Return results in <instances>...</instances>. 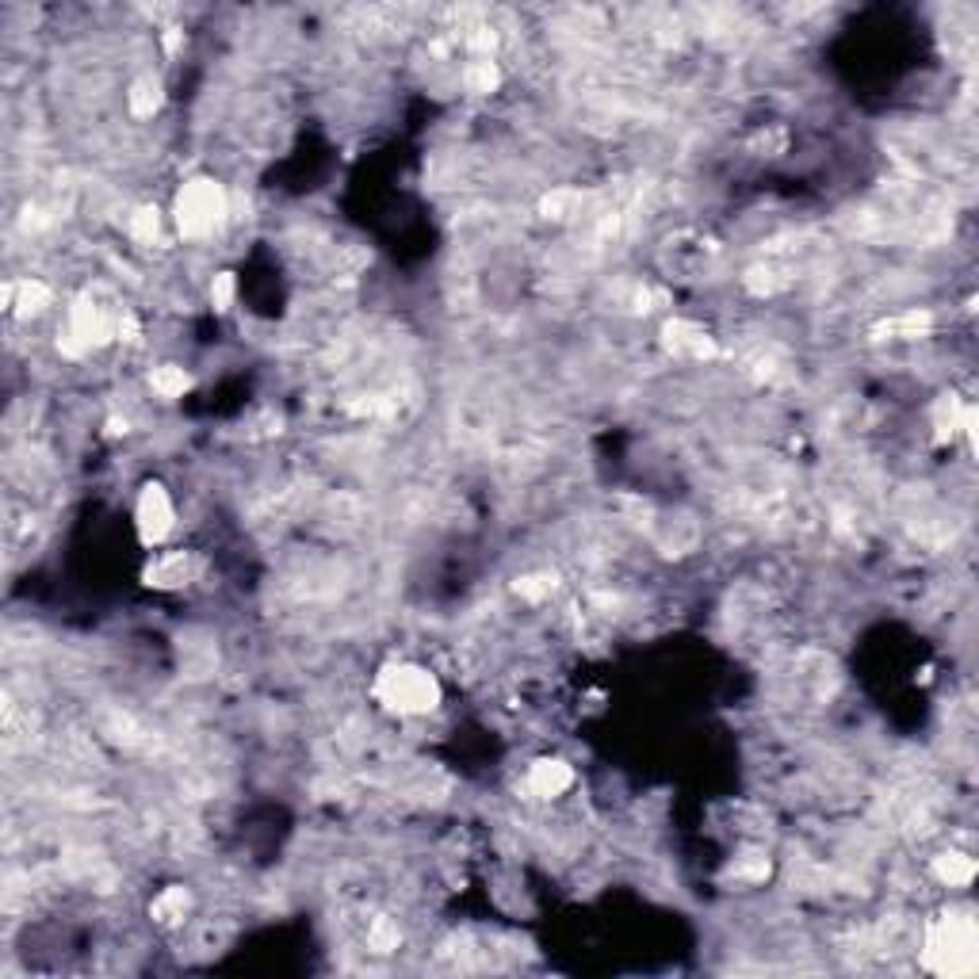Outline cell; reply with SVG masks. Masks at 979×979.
<instances>
[{"mask_svg":"<svg viewBox=\"0 0 979 979\" xmlns=\"http://www.w3.org/2000/svg\"><path fill=\"white\" fill-rule=\"evenodd\" d=\"M463 85H467V92H475V96H486V92H494L501 85V69L490 58H475L471 66L463 69Z\"/></svg>","mask_w":979,"mask_h":979,"instance_id":"cell-14","label":"cell"},{"mask_svg":"<svg viewBox=\"0 0 979 979\" xmlns=\"http://www.w3.org/2000/svg\"><path fill=\"white\" fill-rule=\"evenodd\" d=\"M188 911H192V892L180 888V884L165 888V892L150 903V914L157 926H176V922H184V914Z\"/></svg>","mask_w":979,"mask_h":979,"instance_id":"cell-10","label":"cell"},{"mask_svg":"<svg viewBox=\"0 0 979 979\" xmlns=\"http://www.w3.org/2000/svg\"><path fill=\"white\" fill-rule=\"evenodd\" d=\"M934 329V318L926 314V310H907V314H899L892 322H884V326H876L872 333L884 341V337H895V341H914V337H926Z\"/></svg>","mask_w":979,"mask_h":979,"instance_id":"cell-11","label":"cell"},{"mask_svg":"<svg viewBox=\"0 0 979 979\" xmlns=\"http://www.w3.org/2000/svg\"><path fill=\"white\" fill-rule=\"evenodd\" d=\"M735 880H765L769 876V861L765 857H754V861H739L735 865Z\"/></svg>","mask_w":979,"mask_h":979,"instance_id":"cell-20","label":"cell"},{"mask_svg":"<svg viewBox=\"0 0 979 979\" xmlns=\"http://www.w3.org/2000/svg\"><path fill=\"white\" fill-rule=\"evenodd\" d=\"M161 100H165V92H161L157 77H138L127 92V108H131L134 119H153L161 111Z\"/></svg>","mask_w":979,"mask_h":979,"instance_id":"cell-12","label":"cell"},{"mask_svg":"<svg viewBox=\"0 0 979 979\" xmlns=\"http://www.w3.org/2000/svg\"><path fill=\"white\" fill-rule=\"evenodd\" d=\"M964 417H968V406L960 402L957 394H941V402L934 406L937 440H953L957 433H964Z\"/></svg>","mask_w":979,"mask_h":979,"instance_id":"cell-13","label":"cell"},{"mask_svg":"<svg viewBox=\"0 0 979 979\" xmlns=\"http://www.w3.org/2000/svg\"><path fill=\"white\" fill-rule=\"evenodd\" d=\"M528 792L532 796H544V800H551V796H563L566 788L574 784V769L563 762V758H540V762H532V769H528Z\"/></svg>","mask_w":979,"mask_h":979,"instance_id":"cell-7","label":"cell"},{"mask_svg":"<svg viewBox=\"0 0 979 979\" xmlns=\"http://www.w3.org/2000/svg\"><path fill=\"white\" fill-rule=\"evenodd\" d=\"M368 941H371V949H375V953H391V949H398V926H394V922H387V918H379V922L371 926Z\"/></svg>","mask_w":979,"mask_h":979,"instance_id":"cell-17","label":"cell"},{"mask_svg":"<svg viewBox=\"0 0 979 979\" xmlns=\"http://www.w3.org/2000/svg\"><path fill=\"white\" fill-rule=\"evenodd\" d=\"M173 521H176V509H173L169 490H165L161 482H146L142 494H138V505H134V524H138L142 544L146 547L161 544V540L173 532Z\"/></svg>","mask_w":979,"mask_h":979,"instance_id":"cell-4","label":"cell"},{"mask_svg":"<svg viewBox=\"0 0 979 979\" xmlns=\"http://www.w3.org/2000/svg\"><path fill=\"white\" fill-rule=\"evenodd\" d=\"M662 337H666V349L681 352V356H693V360H712V356H716V341H712V333H708V329H700L697 322L674 318V322H666Z\"/></svg>","mask_w":979,"mask_h":979,"instance_id":"cell-6","label":"cell"},{"mask_svg":"<svg viewBox=\"0 0 979 979\" xmlns=\"http://www.w3.org/2000/svg\"><path fill=\"white\" fill-rule=\"evenodd\" d=\"M150 387L161 394V398H180V394L192 387V375H188L184 368H176V364H161V368H153Z\"/></svg>","mask_w":979,"mask_h":979,"instance_id":"cell-15","label":"cell"},{"mask_svg":"<svg viewBox=\"0 0 979 979\" xmlns=\"http://www.w3.org/2000/svg\"><path fill=\"white\" fill-rule=\"evenodd\" d=\"M375 700L398 716H425L440 704V681L421 666H387L375 677Z\"/></svg>","mask_w":979,"mask_h":979,"instance_id":"cell-2","label":"cell"},{"mask_svg":"<svg viewBox=\"0 0 979 979\" xmlns=\"http://www.w3.org/2000/svg\"><path fill=\"white\" fill-rule=\"evenodd\" d=\"M934 876L941 884H949V888H968L976 880V857H968L960 849H949V853L934 857Z\"/></svg>","mask_w":979,"mask_h":979,"instance_id":"cell-9","label":"cell"},{"mask_svg":"<svg viewBox=\"0 0 979 979\" xmlns=\"http://www.w3.org/2000/svg\"><path fill=\"white\" fill-rule=\"evenodd\" d=\"M180 43H184V31L169 27V31H165V50H169V54H176V50H180Z\"/></svg>","mask_w":979,"mask_h":979,"instance_id":"cell-21","label":"cell"},{"mask_svg":"<svg viewBox=\"0 0 979 979\" xmlns=\"http://www.w3.org/2000/svg\"><path fill=\"white\" fill-rule=\"evenodd\" d=\"M234 291H238L234 276L230 272H218L215 280H211V303H215V310H230L234 306Z\"/></svg>","mask_w":979,"mask_h":979,"instance_id":"cell-18","label":"cell"},{"mask_svg":"<svg viewBox=\"0 0 979 979\" xmlns=\"http://www.w3.org/2000/svg\"><path fill=\"white\" fill-rule=\"evenodd\" d=\"M127 230H131V238L138 245H153V241L161 238V215H157V207H138L127 222Z\"/></svg>","mask_w":979,"mask_h":979,"instance_id":"cell-16","label":"cell"},{"mask_svg":"<svg viewBox=\"0 0 979 979\" xmlns=\"http://www.w3.org/2000/svg\"><path fill=\"white\" fill-rule=\"evenodd\" d=\"M173 215H176L180 238H188V241L211 238L218 226H222V218H226V192H222V184H218V180H207V176L188 180V184L176 192Z\"/></svg>","mask_w":979,"mask_h":979,"instance_id":"cell-3","label":"cell"},{"mask_svg":"<svg viewBox=\"0 0 979 979\" xmlns=\"http://www.w3.org/2000/svg\"><path fill=\"white\" fill-rule=\"evenodd\" d=\"M551 589H555L551 578H521V582H517V593L528 597V601H540V597H547Z\"/></svg>","mask_w":979,"mask_h":979,"instance_id":"cell-19","label":"cell"},{"mask_svg":"<svg viewBox=\"0 0 979 979\" xmlns=\"http://www.w3.org/2000/svg\"><path fill=\"white\" fill-rule=\"evenodd\" d=\"M199 574V563L196 555H188V551H165V555H157L150 566H146V586L153 589H180L188 586L192 578Z\"/></svg>","mask_w":979,"mask_h":979,"instance_id":"cell-5","label":"cell"},{"mask_svg":"<svg viewBox=\"0 0 979 979\" xmlns=\"http://www.w3.org/2000/svg\"><path fill=\"white\" fill-rule=\"evenodd\" d=\"M4 303L12 306V314H20V318L43 314L46 306H50V287H46V283H39V280L8 283V287H4Z\"/></svg>","mask_w":979,"mask_h":979,"instance_id":"cell-8","label":"cell"},{"mask_svg":"<svg viewBox=\"0 0 979 979\" xmlns=\"http://www.w3.org/2000/svg\"><path fill=\"white\" fill-rule=\"evenodd\" d=\"M922 964L937 976L964 979L979 968V930L968 911H945L930 922L922 941Z\"/></svg>","mask_w":979,"mask_h":979,"instance_id":"cell-1","label":"cell"}]
</instances>
